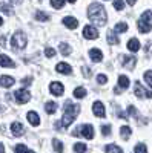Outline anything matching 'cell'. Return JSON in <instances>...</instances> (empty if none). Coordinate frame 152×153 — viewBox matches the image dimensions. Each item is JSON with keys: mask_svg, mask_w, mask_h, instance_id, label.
Instances as JSON below:
<instances>
[{"mask_svg": "<svg viewBox=\"0 0 152 153\" xmlns=\"http://www.w3.org/2000/svg\"><path fill=\"white\" fill-rule=\"evenodd\" d=\"M88 17H89V20L92 23H95L97 26H105L106 25V9L103 8V5L100 3H92L89 8H88Z\"/></svg>", "mask_w": 152, "mask_h": 153, "instance_id": "cell-1", "label": "cell"}, {"mask_svg": "<svg viewBox=\"0 0 152 153\" xmlns=\"http://www.w3.org/2000/svg\"><path fill=\"white\" fill-rule=\"evenodd\" d=\"M79 113H80V106L71 103V101H66V103H65V115H63L60 124H57V127L61 126L63 129H68V127L74 123L75 117H77Z\"/></svg>", "mask_w": 152, "mask_h": 153, "instance_id": "cell-2", "label": "cell"}, {"mask_svg": "<svg viewBox=\"0 0 152 153\" xmlns=\"http://www.w3.org/2000/svg\"><path fill=\"white\" fill-rule=\"evenodd\" d=\"M138 29L142 34H148L152 29V11H145L142 19L138 20Z\"/></svg>", "mask_w": 152, "mask_h": 153, "instance_id": "cell-3", "label": "cell"}, {"mask_svg": "<svg viewBox=\"0 0 152 153\" xmlns=\"http://www.w3.org/2000/svg\"><path fill=\"white\" fill-rule=\"evenodd\" d=\"M74 136H85L86 139H92L94 138V127L91 124H85V126H79L77 129L72 132Z\"/></svg>", "mask_w": 152, "mask_h": 153, "instance_id": "cell-4", "label": "cell"}, {"mask_svg": "<svg viewBox=\"0 0 152 153\" xmlns=\"http://www.w3.org/2000/svg\"><path fill=\"white\" fill-rule=\"evenodd\" d=\"M11 45H12V49H16V51L23 49L26 46V35H25V32H22V31L16 32L11 38Z\"/></svg>", "mask_w": 152, "mask_h": 153, "instance_id": "cell-5", "label": "cell"}, {"mask_svg": "<svg viewBox=\"0 0 152 153\" xmlns=\"http://www.w3.org/2000/svg\"><path fill=\"white\" fill-rule=\"evenodd\" d=\"M14 98L19 104H25L31 100V94L26 91V89H19V91L14 92Z\"/></svg>", "mask_w": 152, "mask_h": 153, "instance_id": "cell-6", "label": "cell"}, {"mask_svg": "<svg viewBox=\"0 0 152 153\" xmlns=\"http://www.w3.org/2000/svg\"><path fill=\"white\" fill-rule=\"evenodd\" d=\"M134 92H135V95H137L138 98H143V97H146V98H152V91H146V89H143L142 84L138 83V81L135 83Z\"/></svg>", "mask_w": 152, "mask_h": 153, "instance_id": "cell-7", "label": "cell"}, {"mask_svg": "<svg viewBox=\"0 0 152 153\" xmlns=\"http://www.w3.org/2000/svg\"><path fill=\"white\" fill-rule=\"evenodd\" d=\"M49 91H51V94L55 95V97H61V95H63V91H65V87H63L61 83L54 81V83L49 84Z\"/></svg>", "mask_w": 152, "mask_h": 153, "instance_id": "cell-8", "label": "cell"}, {"mask_svg": "<svg viewBox=\"0 0 152 153\" xmlns=\"http://www.w3.org/2000/svg\"><path fill=\"white\" fill-rule=\"evenodd\" d=\"M92 110H94V115L97 118H105L106 112H105V106H103L101 101H95L94 106H92Z\"/></svg>", "mask_w": 152, "mask_h": 153, "instance_id": "cell-9", "label": "cell"}, {"mask_svg": "<svg viewBox=\"0 0 152 153\" xmlns=\"http://www.w3.org/2000/svg\"><path fill=\"white\" fill-rule=\"evenodd\" d=\"M83 37L88 38V40H94V38H97V37H98L97 28H94V26H85V29H83Z\"/></svg>", "mask_w": 152, "mask_h": 153, "instance_id": "cell-10", "label": "cell"}, {"mask_svg": "<svg viewBox=\"0 0 152 153\" xmlns=\"http://www.w3.org/2000/svg\"><path fill=\"white\" fill-rule=\"evenodd\" d=\"M121 57V65L126 68V69H134L135 63H137V58L135 57H128V55H120Z\"/></svg>", "mask_w": 152, "mask_h": 153, "instance_id": "cell-11", "label": "cell"}, {"mask_svg": "<svg viewBox=\"0 0 152 153\" xmlns=\"http://www.w3.org/2000/svg\"><path fill=\"white\" fill-rule=\"evenodd\" d=\"M11 130H12V135H14V136H22L25 133V127L19 121H16V123L11 124Z\"/></svg>", "mask_w": 152, "mask_h": 153, "instance_id": "cell-12", "label": "cell"}, {"mask_svg": "<svg viewBox=\"0 0 152 153\" xmlns=\"http://www.w3.org/2000/svg\"><path fill=\"white\" fill-rule=\"evenodd\" d=\"M14 83H16V80L12 78V76H9V75H2L0 76V86L2 87H11V86H14Z\"/></svg>", "mask_w": 152, "mask_h": 153, "instance_id": "cell-13", "label": "cell"}, {"mask_svg": "<svg viewBox=\"0 0 152 153\" xmlns=\"http://www.w3.org/2000/svg\"><path fill=\"white\" fill-rule=\"evenodd\" d=\"M63 25H65L66 28H69V29H75L79 26V22H77V19H74V17H65L63 19Z\"/></svg>", "mask_w": 152, "mask_h": 153, "instance_id": "cell-14", "label": "cell"}, {"mask_svg": "<svg viewBox=\"0 0 152 153\" xmlns=\"http://www.w3.org/2000/svg\"><path fill=\"white\" fill-rule=\"evenodd\" d=\"M0 66H3V68H14L16 66V63L12 61L8 55H0Z\"/></svg>", "mask_w": 152, "mask_h": 153, "instance_id": "cell-15", "label": "cell"}, {"mask_svg": "<svg viewBox=\"0 0 152 153\" xmlns=\"http://www.w3.org/2000/svg\"><path fill=\"white\" fill-rule=\"evenodd\" d=\"M89 55H91V60L94 63H100L101 60H103V54H101V51H98V49H91Z\"/></svg>", "mask_w": 152, "mask_h": 153, "instance_id": "cell-16", "label": "cell"}, {"mask_svg": "<svg viewBox=\"0 0 152 153\" xmlns=\"http://www.w3.org/2000/svg\"><path fill=\"white\" fill-rule=\"evenodd\" d=\"M55 69H57V72L65 74V75H69V74L72 72V71H71V66L66 65V63H58V65L55 66Z\"/></svg>", "mask_w": 152, "mask_h": 153, "instance_id": "cell-17", "label": "cell"}, {"mask_svg": "<svg viewBox=\"0 0 152 153\" xmlns=\"http://www.w3.org/2000/svg\"><path fill=\"white\" fill-rule=\"evenodd\" d=\"M128 49L131 52H137V51H140V42L137 40V38H131L128 42Z\"/></svg>", "mask_w": 152, "mask_h": 153, "instance_id": "cell-18", "label": "cell"}, {"mask_svg": "<svg viewBox=\"0 0 152 153\" xmlns=\"http://www.w3.org/2000/svg\"><path fill=\"white\" fill-rule=\"evenodd\" d=\"M28 121L31 123V126H39L40 124V118H39V115H37L35 112H28Z\"/></svg>", "mask_w": 152, "mask_h": 153, "instance_id": "cell-19", "label": "cell"}, {"mask_svg": "<svg viewBox=\"0 0 152 153\" xmlns=\"http://www.w3.org/2000/svg\"><path fill=\"white\" fill-rule=\"evenodd\" d=\"M45 110L48 115H52L57 112V103H54V101H48L46 106H45Z\"/></svg>", "mask_w": 152, "mask_h": 153, "instance_id": "cell-20", "label": "cell"}, {"mask_svg": "<svg viewBox=\"0 0 152 153\" xmlns=\"http://www.w3.org/2000/svg\"><path fill=\"white\" fill-rule=\"evenodd\" d=\"M106 40H108V43L109 45H118V35H115V31H111V32H108V37H106Z\"/></svg>", "mask_w": 152, "mask_h": 153, "instance_id": "cell-21", "label": "cell"}, {"mask_svg": "<svg viewBox=\"0 0 152 153\" xmlns=\"http://www.w3.org/2000/svg\"><path fill=\"white\" fill-rule=\"evenodd\" d=\"M118 86L121 89H128L129 87V78L126 75H120L118 76Z\"/></svg>", "mask_w": 152, "mask_h": 153, "instance_id": "cell-22", "label": "cell"}, {"mask_svg": "<svg viewBox=\"0 0 152 153\" xmlns=\"http://www.w3.org/2000/svg\"><path fill=\"white\" fill-rule=\"evenodd\" d=\"M120 135H121L123 139H129V136H131V127L123 126L121 129H120Z\"/></svg>", "mask_w": 152, "mask_h": 153, "instance_id": "cell-23", "label": "cell"}, {"mask_svg": "<svg viewBox=\"0 0 152 153\" xmlns=\"http://www.w3.org/2000/svg\"><path fill=\"white\" fill-rule=\"evenodd\" d=\"M114 31H115V32H126V31H128V23H124V22H121V23H117L115 25V28H114Z\"/></svg>", "mask_w": 152, "mask_h": 153, "instance_id": "cell-24", "label": "cell"}, {"mask_svg": "<svg viewBox=\"0 0 152 153\" xmlns=\"http://www.w3.org/2000/svg\"><path fill=\"white\" fill-rule=\"evenodd\" d=\"M74 97L75 98H85L86 97V89L85 87H77L74 91Z\"/></svg>", "mask_w": 152, "mask_h": 153, "instance_id": "cell-25", "label": "cell"}, {"mask_svg": "<svg viewBox=\"0 0 152 153\" xmlns=\"http://www.w3.org/2000/svg\"><path fill=\"white\" fill-rule=\"evenodd\" d=\"M35 20H39V22H46V20H49V16L45 14L43 11H39V12H35Z\"/></svg>", "mask_w": 152, "mask_h": 153, "instance_id": "cell-26", "label": "cell"}, {"mask_svg": "<svg viewBox=\"0 0 152 153\" xmlns=\"http://www.w3.org/2000/svg\"><path fill=\"white\" fill-rule=\"evenodd\" d=\"M60 52H61V55H69V54H71V48H69V45L61 43V45H60Z\"/></svg>", "mask_w": 152, "mask_h": 153, "instance_id": "cell-27", "label": "cell"}, {"mask_svg": "<svg viewBox=\"0 0 152 153\" xmlns=\"http://www.w3.org/2000/svg\"><path fill=\"white\" fill-rule=\"evenodd\" d=\"M0 11L5 12L6 16H12V9H11V6L6 5V3H0Z\"/></svg>", "mask_w": 152, "mask_h": 153, "instance_id": "cell-28", "label": "cell"}, {"mask_svg": "<svg viewBox=\"0 0 152 153\" xmlns=\"http://www.w3.org/2000/svg\"><path fill=\"white\" fill-rule=\"evenodd\" d=\"M51 5H52L55 9H61L63 5H65V0H51Z\"/></svg>", "mask_w": 152, "mask_h": 153, "instance_id": "cell-29", "label": "cell"}, {"mask_svg": "<svg viewBox=\"0 0 152 153\" xmlns=\"http://www.w3.org/2000/svg\"><path fill=\"white\" fill-rule=\"evenodd\" d=\"M97 83H98V84H101V86L106 84V83H108V76H106V75H103V74H100V75L97 76Z\"/></svg>", "mask_w": 152, "mask_h": 153, "instance_id": "cell-30", "label": "cell"}, {"mask_svg": "<svg viewBox=\"0 0 152 153\" xmlns=\"http://www.w3.org/2000/svg\"><path fill=\"white\" fill-rule=\"evenodd\" d=\"M145 80H146V83L152 87V71H146V72H145Z\"/></svg>", "mask_w": 152, "mask_h": 153, "instance_id": "cell-31", "label": "cell"}, {"mask_svg": "<svg viewBox=\"0 0 152 153\" xmlns=\"http://www.w3.org/2000/svg\"><path fill=\"white\" fill-rule=\"evenodd\" d=\"M45 55H46L48 58H52V57L55 55V49H52V48H45Z\"/></svg>", "mask_w": 152, "mask_h": 153, "instance_id": "cell-32", "label": "cell"}, {"mask_svg": "<svg viewBox=\"0 0 152 153\" xmlns=\"http://www.w3.org/2000/svg\"><path fill=\"white\" fill-rule=\"evenodd\" d=\"M114 8L118 9V11H121V9L124 8V2H123V0H115V2H114Z\"/></svg>", "mask_w": 152, "mask_h": 153, "instance_id": "cell-33", "label": "cell"}, {"mask_svg": "<svg viewBox=\"0 0 152 153\" xmlns=\"http://www.w3.org/2000/svg\"><path fill=\"white\" fill-rule=\"evenodd\" d=\"M105 150H106V152H121V149H120L118 146H112V144H111V146H106Z\"/></svg>", "mask_w": 152, "mask_h": 153, "instance_id": "cell-34", "label": "cell"}, {"mask_svg": "<svg viewBox=\"0 0 152 153\" xmlns=\"http://www.w3.org/2000/svg\"><path fill=\"white\" fill-rule=\"evenodd\" d=\"M74 150H75V152H85V150H86V146H85V144L77 143V144L74 146Z\"/></svg>", "mask_w": 152, "mask_h": 153, "instance_id": "cell-35", "label": "cell"}, {"mask_svg": "<svg viewBox=\"0 0 152 153\" xmlns=\"http://www.w3.org/2000/svg\"><path fill=\"white\" fill-rule=\"evenodd\" d=\"M14 150H16V152H31V149H28L26 146H22V144H20V146H16Z\"/></svg>", "mask_w": 152, "mask_h": 153, "instance_id": "cell-36", "label": "cell"}, {"mask_svg": "<svg viewBox=\"0 0 152 153\" xmlns=\"http://www.w3.org/2000/svg\"><path fill=\"white\" fill-rule=\"evenodd\" d=\"M54 150H57V152H63V146H61L60 141H57V139H54Z\"/></svg>", "mask_w": 152, "mask_h": 153, "instance_id": "cell-37", "label": "cell"}, {"mask_svg": "<svg viewBox=\"0 0 152 153\" xmlns=\"http://www.w3.org/2000/svg\"><path fill=\"white\" fill-rule=\"evenodd\" d=\"M101 132H103V135H111V126H103Z\"/></svg>", "mask_w": 152, "mask_h": 153, "instance_id": "cell-38", "label": "cell"}, {"mask_svg": "<svg viewBox=\"0 0 152 153\" xmlns=\"http://www.w3.org/2000/svg\"><path fill=\"white\" fill-rule=\"evenodd\" d=\"M134 150H135V152H146L148 149H146V146H145V144H138Z\"/></svg>", "mask_w": 152, "mask_h": 153, "instance_id": "cell-39", "label": "cell"}, {"mask_svg": "<svg viewBox=\"0 0 152 153\" xmlns=\"http://www.w3.org/2000/svg\"><path fill=\"white\" fill-rule=\"evenodd\" d=\"M82 71H83V75H85V76H91V69L88 68V66H83Z\"/></svg>", "mask_w": 152, "mask_h": 153, "instance_id": "cell-40", "label": "cell"}, {"mask_svg": "<svg viewBox=\"0 0 152 153\" xmlns=\"http://www.w3.org/2000/svg\"><path fill=\"white\" fill-rule=\"evenodd\" d=\"M23 86H29L31 83H32V78H31V76H28V78H23Z\"/></svg>", "mask_w": 152, "mask_h": 153, "instance_id": "cell-41", "label": "cell"}, {"mask_svg": "<svg viewBox=\"0 0 152 153\" xmlns=\"http://www.w3.org/2000/svg\"><path fill=\"white\" fill-rule=\"evenodd\" d=\"M0 46H6L5 45V37H0Z\"/></svg>", "mask_w": 152, "mask_h": 153, "instance_id": "cell-42", "label": "cell"}, {"mask_svg": "<svg viewBox=\"0 0 152 153\" xmlns=\"http://www.w3.org/2000/svg\"><path fill=\"white\" fill-rule=\"evenodd\" d=\"M126 2H128V3L132 6V5H135V2H137V0H126Z\"/></svg>", "mask_w": 152, "mask_h": 153, "instance_id": "cell-43", "label": "cell"}, {"mask_svg": "<svg viewBox=\"0 0 152 153\" xmlns=\"http://www.w3.org/2000/svg\"><path fill=\"white\" fill-rule=\"evenodd\" d=\"M0 152H5V147H3V144H0Z\"/></svg>", "mask_w": 152, "mask_h": 153, "instance_id": "cell-44", "label": "cell"}, {"mask_svg": "<svg viewBox=\"0 0 152 153\" xmlns=\"http://www.w3.org/2000/svg\"><path fill=\"white\" fill-rule=\"evenodd\" d=\"M12 3H20V0H11Z\"/></svg>", "mask_w": 152, "mask_h": 153, "instance_id": "cell-45", "label": "cell"}, {"mask_svg": "<svg viewBox=\"0 0 152 153\" xmlns=\"http://www.w3.org/2000/svg\"><path fill=\"white\" fill-rule=\"evenodd\" d=\"M68 2H69V3H75V2H77V0H68Z\"/></svg>", "mask_w": 152, "mask_h": 153, "instance_id": "cell-46", "label": "cell"}, {"mask_svg": "<svg viewBox=\"0 0 152 153\" xmlns=\"http://www.w3.org/2000/svg\"><path fill=\"white\" fill-rule=\"evenodd\" d=\"M2 25H3V19H2V17H0V26H2Z\"/></svg>", "mask_w": 152, "mask_h": 153, "instance_id": "cell-47", "label": "cell"}, {"mask_svg": "<svg viewBox=\"0 0 152 153\" xmlns=\"http://www.w3.org/2000/svg\"><path fill=\"white\" fill-rule=\"evenodd\" d=\"M2 110H3V107H2V106H0V113H2Z\"/></svg>", "mask_w": 152, "mask_h": 153, "instance_id": "cell-48", "label": "cell"}]
</instances>
